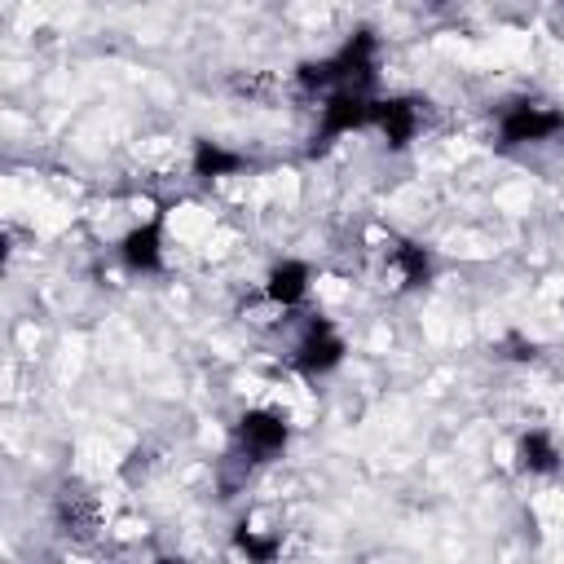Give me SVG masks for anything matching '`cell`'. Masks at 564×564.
Here are the masks:
<instances>
[{
  "label": "cell",
  "instance_id": "obj_1",
  "mask_svg": "<svg viewBox=\"0 0 564 564\" xmlns=\"http://www.w3.org/2000/svg\"><path fill=\"white\" fill-rule=\"evenodd\" d=\"M286 436H291L286 419H282V414H273V410H247V414L238 419V445L247 449V458H251V463H264V458L282 454Z\"/></svg>",
  "mask_w": 564,
  "mask_h": 564
},
{
  "label": "cell",
  "instance_id": "obj_7",
  "mask_svg": "<svg viewBox=\"0 0 564 564\" xmlns=\"http://www.w3.org/2000/svg\"><path fill=\"white\" fill-rule=\"evenodd\" d=\"M269 300L273 304H282V308H291V304H300L304 300V291H308V264H300V260H282V264H273L269 269Z\"/></svg>",
  "mask_w": 564,
  "mask_h": 564
},
{
  "label": "cell",
  "instance_id": "obj_5",
  "mask_svg": "<svg viewBox=\"0 0 564 564\" xmlns=\"http://www.w3.org/2000/svg\"><path fill=\"white\" fill-rule=\"evenodd\" d=\"M119 256L137 273H159L163 269V229H159V220H145V225L128 229L123 242H119Z\"/></svg>",
  "mask_w": 564,
  "mask_h": 564
},
{
  "label": "cell",
  "instance_id": "obj_4",
  "mask_svg": "<svg viewBox=\"0 0 564 564\" xmlns=\"http://www.w3.org/2000/svg\"><path fill=\"white\" fill-rule=\"evenodd\" d=\"M560 128H564V115H560V110L529 106V101H520V106H511V110L502 115V141H507V145L546 141V137H555Z\"/></svg>",
  "mask_w": 564,
  "mask_h": 564
},
{
  "label": "cell",
  "instance_id": "obj_2",
  "mask_svg": "<svg viewBox=\"0 0 564 564\" xmlns=\"http://www.w3.org/2000/svg\"><path fill=\"white\" fill-rule=\"evenodd\" d=\"M375 119V101L366 97V88H335L330 101L322 106V141L326 145L330 137H344L352 128H366Z\"/></svg>",
  "mask_w": 564,
  "mask_h": 564
},
{
  "label": "cell",
  "instance_id": "obj_9",
  "mask_svg": "<svg viewBox=\"0 0 564 564\" xmlns=\"http://www.w3.org/2000/svg\"><path fill=\"white\" fill-rule=\"evenodd\" d=\"M238 167H242V154L220 150V145H212V141H198V150H194V172H198L203 181H212V176H234Z\"/></svg>",
  "mask_w": 564,
  "mask_h": 564
},
{
  "label": "cell",
  "instance_id": "obj_11",
  "mask_svg": "<svg viewBox=\"0 0 564 564\" xmlns=\"http://www.w3.org/2000/svg\"><path fill=\"white\" fill-rule=\"evenodd\" d=\"M234 546H238L242 555H251V560H273V555H278V542H273V538H256L251 529H238V533H234Z\"/></svg>",
  "mask_w": 564,
  "mask_h": 564
},
{
  "label": "cell",
  "instance_id": "obj_6",
  "mask_svg": "<svg viewBox=\"0 0 564 564\" xmlns=\"http://www.w3.org/2000/svg\"><path fill=\"white\" fill-rule=\"evenodd\" d=\"M370 123H379L383 137H388V145L401 150V145H410V137H414V128H419V106H414L410 97L375 101V119H370Z\"/></svg>",
  "mask_w": 564,
  "mask_h": 564
},
{
  "label": "cell",
  "instance_id": "obj_8",
  "mask_svg": "<svg viewBox=\"0 0 564 564\" xmlns=\"http://www.w3.org/2000/svg\"><path fill=\"white\" fill-rule=\"evenodd\" d=\"M516 458H520L524 471H555V467H560V449H555V441H551L546 432H529V436H520Z\"/></svg>",
  "mask_w": 564,
  "mask_h": 564
},
{
  "label": "cell",
  "instance_id": "obj_3",
  "mask_svg": "<svg viewBox=\"0 0 564 564\" xmlns=\"http://www.w3.org/2000/svg\"><path fill=\"white\" fill-rule=\"evenodd\" d=\"M291 361H295L300 375H326V370H335L344 361V339L330 330V322H313L308 335L295 344Z\"/></svg>",
  "mask_w": 564,
  "mask_h": 564
},
{
  "label": "cell",
  "instance_id": "obj_10",
  "mask_svg": "<svg viewBox=\"0 0 564 564\" xmlns=\"http://www.w3.org/2000/svg\"><path fill=\"white\" fill-rule=\"evenodd\" d=\"M392 264H397V273H401L405 286H423V282H432V256H427L419 242H401V247L392 251Z\"/></svg>",
  "mask_w": 564,
  "mask_h": 564
}]
</instances>
